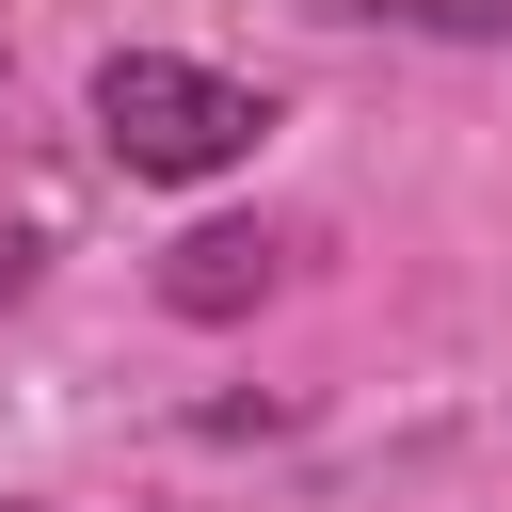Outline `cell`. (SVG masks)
<instances>
[{"label": "cell", "mask_w": 512, "mask_h": 512, "mask_svg": "<svg viewBox=\"0 0 512 512\" xmlns=\"http://www.w3.org/2000/svg\"><path fill=\"white\" fill-rule=\"evenodd\" d=\"M256 272H272V240H192V272H176V304H208V320H224V304H240Z\"/></svg>", "instance_id": "cell-2"}, {"label": "cell", "mask_w": 512, "mask_h": 512, "mask_svg": "<svg viewBox=\"0 0 512 512\" xmlns=\"http://www.w3.org/2000/svg\"><path fill=\"white\" fill-rule=\"evenodd\" d=\"M96 128H112V160H128V176H224L272 112H256L240 80L176 64V48H112V64H96Z\"/></svg>", "instance_id": "cell-1"}]
</instances>
